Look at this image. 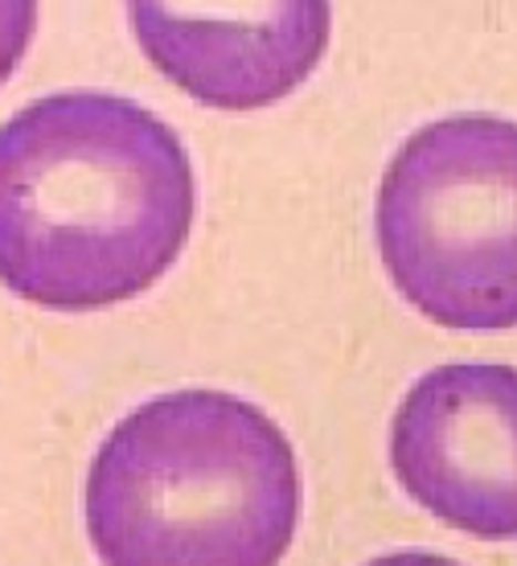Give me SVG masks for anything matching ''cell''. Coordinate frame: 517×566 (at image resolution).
Returning a JSON list of instances; mask_svg holds the SVG:
<instances>
[{"label": "cell", "instance_id": "5b68a950", "mask_svg": "<svg viewBox=\"0 0 517 566\" xmlns=\"http://www.w3.org/2000/svg\"><path fill=\"white\" fill-rule=\"evenodd\" d=\"M141 50L189 99L255 112L292 95L321 66L333 9L288 4H127Z\"/></svg>", "mask_w": 517, "mask_h": 566}, {"label": "cell", "instance_id": "277c9868", "mask_svg": "<svg viewBox=\"0 0 517 566\" xmlns=\"http://www.w3.org/2000/svg\"><path fill=\"white\" fill-rule=\"evenodd\" d=\"M391 468L435 522L517 542V366L427 369L394 411Z\"/></svg>", "mask_w": 517, "mask_h": 566}, {"label": "cell", "instance_id": "6da1fadb", "mask_svg": "<svg viewBox=\"0 0 517 566\" xmlns=\"http://www.w3.org/2000/svg\"><path fill=\"white\" fill-rule=\"evenodd\" d=\"M182 136L136 99L58 91L0 124V283L54 312L136 300L189 242Z\"/></svg>", "mask_w": 517, "mask_h": 566}, {"label": "cell", "instance_id": "3957f363", "mask_svg": "<svg viewBox=\"0 0 517 566\" xmlns=\"http://www.w3.org/2000/svg\"><path fill=\"white\" fill-rule=\"evenodd\" d=\"M378 255L403 300L461 333L517 328V124L435 119L382 172Z\"/></svg>", "mask_w": 517, "mask_h": 566}, {"label": "cell", "instance_id": "7a4b0ae2", "mask_svg": "<svg viewBox=\"0 0 517 566\" xmlns=\"http://www.w3.org/2000/svg\"><path fill=\"white\" fill-rule=\"evenodd\" d=\"M103 566H280L300 522L283 427L226 390H173L127 411L83 489Z\"/></svg>", "mask_w": 517, "mask_h": 566}, {"label": "cell", "instance_id": "52a82bcc", "mask_svg": "<svg viewBox=\"0 0 517 566\" xmlns=\"http://www.w3.org/2000/svg\"><path fill=\"white\" fill-rule=\"evenodd\" d=\"M365 566H464V563H452L444 554H427V551H394V554H382V558H370Z\"/></svg>", "mask_w": 517, "mask_h": 566}, {"label": "cell", "instance_id": "8992f818", "mask_svg": "<svg viewBox=\"0 0 517 566\" xmlns=\"http://www.w3.org/2000/svg\"><path fill=\"white\" fill-rule=\"evenodd\" d=\"M33 29H38V4H21L9 0L0 4V83L17 71V62L25 57L29 42H33Z\"/></svg>", "mask_w": 517, "mask_h": 566}]
</instances>
